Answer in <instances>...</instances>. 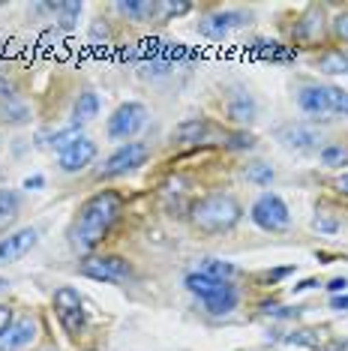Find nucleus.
Listing matches in <instances>:
<instances>
[{
  "label": "nucleus",
  "instance_id": "4",
  "mask_svg": "<svg viewBox=\"0 0 348 351\" xmlns=\"http://www.w3.org/2000/svg\"><path fill=\"white\" fill-rule=\"evenodd\" d=\"M145 123H147V108L141 106V102H123V106H117L114 114L108 117L105 132L112 141H123L126 145L132 135L145 130Z\"/></svg>",
  "mask_w": 348,
  "mask_h": 351
},
{
  "label": "nucleus",
  "instance_id": "2",
  "mask_svg": "<svg viewBox=\"0 0 348 351\" xmlns=\"http://www.w3.org/2000/svg\"><path fill=\"white\" fill-rule=\"evenodd\" d=\"M189 219H192V226L199 231H204V234L232 231L237 222L243 219V204L228 193H213V195H204L192 204Z\"/></svg>",
  "mask_w": 348,
  "mask_h": 351
},
{
  "label": "nucleus",
  "instance_id": "13",
  "mask_svg": "<svg viewBox=\"0 0 348 351\" xmlns=\"http://www.w3.org/2000/svg\"><path fill=\"white\" fill-rule=\"evenodd\" d=\"M34 339H36V322L30 315H25L10 327V333H6L3 339H0V351H21Z\"/></svg>",
  "mask_w": 348,
  "mask_h": 351
},
{
  "label": "nucleus",
  "instance_id": "12",
  "mask_svg": "<svg viewBox=\"0 0 348 351\" xmlns=\"http://www.w3.org/2000/svg\"><path fill=\"white\" fill-rule=\"evenodd\" d=\"M321 36H324V10L321 6H310V10L295 21V39L312 45V43H319Z\"/></svg>",
  "mask_w": 348,
  "mask_h": 351
},
{
  "label": "nucleus",
  "instance_id": "41",
  "mask_svg": "<svg viewBox=\"0 0 348 351\" xmlns=\"http://www.w3.org/2000/svg\"><path fill=\"white\" fill-rule=\"evenodd\" d=\"M334 189L339 195H348V174H339V178L334 180Z\"/></svg>",
  "mask_w": 348,
  "mask_h": 351
},
{
  "label": "nucleus",
  "instance_id": "24",
  "mask_svg": "<svg viewBox=\"0 0 348 351\" xmlns=\"http://www.w3.org/2000/svg\"><path fill=\"white\" fill-rule=\"evenodd\" d=\"M201 274H208L213 279H219V282H228L232 276H237V267L232 261H219V258H204L201 265Z\"/></svg>",
  "mask_w": 348,
  "mask_h": 351
},
{
  "label": "nucleus",
  "instance_id": "39",
  "mask_svg": "<svg viewBox=\"0 0 348 351\" xmlns=\"http://www.w3.org/2000/svg\"><path fill=\"white\" fill-rule=\"evenodd\" d=\"M10 99H12V84L0 75V102H10Z\"/></svg>",
  "mask_w": 348,
  "mask_h": 351
},
{
  "label": "nucleus",
  "instance_id": "19",
  "mask_svg": "<svg viewBox=\"0 0 348 351\" xmlns=\"http://www.w3.org/2000/svg\"><path fill=\"white\" fill-rule=\"evenodd\" d=\"M114 10L129 21H150L156 15V3L153 0H121L114 3Z\"/></svg>",
  "mask_w": 348,
  "mask_h": 351
},
{
  "label": "nucleus",
  "instance_id": "33",
  "mask_svg": "<svg viewBox=\"0 0 348 351\" xmlns=\"http://www.w3.org/2000/svg\"><path fill=\"white\" fill-rule=\"evenodd\" d=\"M286 342H291V346H310V348H319L321 346V337L315 330H297V333H291V337H286Z\"/></svg>",
  "mask_w": 348,
  "mask_h": 351
},
{
  "label": "nucleus",
  "instance_id": "40",
  "mask_svg": "<svg viewBox=\"0 0 348 351\" xmlns=\"http://www.w3.org/2000/svg\"><path fill=\"white\" fill-rule=\"evenodd\" d=\"M330 306L339 309V313H348V294H336V298L330 300Z\"/></svg>",
  "mask_w": 348,
  "mask_h": 351
},
{
  "label": "nucleus",
  "instance_id": "18",
  "mask_svg": "<svg viewBox=\"0 0 348 351\" xmlns=\"http://www.w3.org/2000/svg\"><path fill=\"white\" fill-rule=\"evenodd\" d=\"M252 54H256L258 60H271V63H291L297 58L295 49L279 45V43H267V39H261V43L252 45Z\"/></svg>",
  "mask_w": 348,
  "mask_h": 351
},
{
  "label": "nucleus",
  "instance_id": "21",
  "mask_svg": "<svg viewBox=\"0 0 348 351\" xmlns=\"http://www.w3.org/2000/svg\"><path fill=\"white\" fill-rule=\"evenodd\" d=\"M319 73L324 75H345L348 73V51H324L319 60H315Z\"/></svg>",
  "mask_w": 348,
  "mask_h": 351
},
{
  "label": "nucleus",
  "instance_id": "25",
  "mask_svg": "<svg viewBox=\"0 0 348 351\" xmlns=\"http://www.w3.org/2000/svg\"><path fill=\"white\" fill-rule=\"evenodd\" d=\"M27 117H30V111L21 106V102H3L0 106V123H10V126H15V123H27Z\"/></svg>",
  "mask_w": 348,
  "mask_h": 351
},
{
  "label": "nucleus",
  "instance_id": "9",
  "mask_svg": "<svg viewBox=\"0 0 348 351\" xmlns=\"http://www.w3.org/2000/svg\"><path fill=\"white\" fill-rule=\"evenodd\" d=\"M243 25H247V15H240V12H210L199 21V34L204 39H213V43H223L232 30Z\"/></svg>",
  "mask_w": 348,
  "mask_h": 351
},
{
  "label": "nucleus",
  "instance_id": "15",
  "mask_svg": "<svg viewBox=\"0 0 348 351\" xmlns=\"http://www.w3.org/2000/svg\"><path fill=\"white\" fill-rule=\"evenodd\" d=\"M225 114H228V121L232 123L247 126V123H252L258 117V106H256V99H252L249 93H237V97L228 99Z\"/></svg>",
  "mask_w": 348,
  "mask_h": 351
},
{
  "label": "nucleus",
  "instance_id": "44",
  "mask_svg": "<svg viewBox=\"0 0 348 351\" xmlns=\"http://www.w3.org/2000/svg\"><path fill=\"white\" fill-rule=\"evenodd\" d=\"M310 289H319V279H303L300 285H295V291H310Z\"/></svg>",
  "mask_w": 348,
  "mask_h": 351
},
{
  "label": "nucleus",
  "instance_id": "26",
  "mask_svg": "<svg viewBox=\"0 0 348 351\" xmlns=\"http://www.w3.org/2000/svg\"><path fill=\"white\" fill-rule=\"evenodd\" d=\"M78 138H84V135H82V126L75 123V126H69V130H63V132H54V138H51V147L58 150V154H66V150L73 147Z\"/></svg>",
  "mask_w": 348,
  "mask_h": 351
},
{
  "label": "nucleus",
  "instance_id": "35",
  "mask_svg": "<svg viewBox=\"0 0 348 351\" xmlns=\"http://www.w3.org/2000/svg\"><path fill=\"white\" fill-rule=\"evenodd\" d=\"M15 324V318H12V306H6V303H0V339L10 333V327Z\"/></svg>",
  "mask_w": 348,
  "mask_h": 351
},
{
  "label": "nucleus",
  "instance_id": "3",
  "mask_svg": "<svg viewBox=\"0 0 348 351\" xmlns=\"http://www.w3.org/2000/svg\"><path fill=\"white\" fill-rule=\"evenodd\" d=\"M249 219L256 222L261 231H286L291 226V213H288V204L282 202L276 193H261L256 198V204L249 207Z\"/></svg>",
  "mask_w": 348,
  "mask_h": 351
},
{
  "label": "nucleus",
  "instance_id": "11",
  "mask_svg": "<svg viewBox=\"0 0 348 351\" xmlns=\"http://www.w3.org/2000/svg\"><path fill=\"white\" fill-rule=\"evenodd\" d=\"M97 159V141H90L84 135V138H78L73 147L66 150V154H60V169L66 171V174H78V171H84L87 165Z\"/></svg>",
  "mask_w": 348,
  "mask_h": 351
},
{
  "label": "nucleus",
  "instance_id": "29",
  "mask_svg": "<svg viewBox=\"0 0 348 351\" xmlns=\"http://www.w3.org/2000/svg\"><path fill=\"white\" fill-rule=\"evenodd\" d=\"M21 207V198L12 193V189H0V222L3 219H12Z\"/></svg>",
  "mask_w": 348,
  "mask_h": 351
},
{
  "label": "nucleus",
  "instance_id": "36",
  "mask_svg": "<svg viewBox=\"0 0 348 351\" xmlns=\"http://www.w3.org/2000/svg\"><path fill=\"white\" fill-rule=\"evenodd\" d=\"M334 34H336V39H343V43H348V12L334 15Z\"/></svg>",
  "mask_w": 348,
  "mask_h": 351
},
{
  "label": "nucleus",
  "instance_id": "37",
  "mask_svg": "<svg viewBox=\"0 0 348 351\" xmlns=\"http://www.w3.org/2000/svg\"><path fill=\"white\" fill-rule=\"evenodd\" d=\"M99 36H102V43H108V27L102 25V21H93V27H90V45H99Z\"/></svg>",
  "mask_w": 348,
  "mask_h": 351
},
{
  "label": "nucleus",
  "instance_id": "10",
  "mask_svg": "<svg viewBox=\"0 0 348 351\" xmlns=\"http://www.w3.org/2000/svg\"><path fill=\"white\" fill-rule=\"evenodd\" d=\"M36 241H39L36 228H18L15 234L3 237V241H0V265H12V261L25 258L36 246Z\"/></svg>",
  "mask_w": 348,
  "mask_h": 351
},
{
  "label": "nucleus",
  "instance_id": "5",
  "mask_svg": "<svg viewBox=\"0 0 348 351\" xmlns=\"http://www.w3.org/2000/svg\"><path fill=\"white\" fill-rule=\"evenodd\" d=\"M78 274L93 279V282H123L132 274V267L121 255H87L78 265Z\"/></svg>",
  "mask_w": 348,
  "mask_h": 351
},
{
  "label": "nucleus",
  "instance_id": "45",
  "mask_svg": "<svg viewBox=\"0 0 348 351\" xmlns=\"http://www.w3.org/2000/svg\"><path fill=\"white\" fill-rule=\"evenodd\" d=\"M6 289H10V279H3V276H0V294H3Z\"/></svg>",
  "mask_w": 348,
  "mask_h": 351
},
{
  "label": "nucleus",
  "instance_id": "14",
  "mask_svg": "<svg viewBox=\"0 0 348 351\" xmlns=\"http://www.w3.org/2000/svg\"><path fill=\"white\" fill-rule=\"evenodd\" d=\"M297 106L303 108L310 117H324V114H330L327 93H324L321 84H306L303 90L297 93Z\"/></svg>",
  "mask_w": 348,
  "mask_h": 351
},
{
  "label": "nucleus",
  "instance_id": "30",
  "mask_svg": "<svg viewBox=\"0 0 348 351\" xmlns=\"http://www.w3.org/2000/svg\"><path fill=\"white\" fill-rule=\"evenodd\" d=\"M189 10H192V3H171V0H162V3H156V15H160V21H171L177 19V15H186Z\"/></svg>",
  "mask_w": 348,
  "mask_h": 351
},
{
  "label": "nucleus",
  "instance_id": "43",
  "mask_svg": "<svg viewBox=\"0 0 348 351\" xmlns=\"http://www.w3.org/2000/svg\"><path fill=\"white\" fill-rule=\"evenodd\" d=\"M39 186H45V178H42V174H34V178L25 180V189H39Z\"/></svg>",
  "mask_w": 348,
  "mask_h": 351
},
{
  "label": "nucleus",
  "instance_id": "23",
  "mask_svg": "<svg viewBox=\"0 0 348 351\" xmlns=\"http://www.w3.org/2000/svg\"><path fill=\"white\" fill-rule=\"evenodd\" d=\"M204 132H208V123L195 117V121L180 123L177 130H174V138L184 141V145H195V141H201V138H204Z\"/></svg>",
  "mask_w": 348,
  "mask_h": 351
},
{
  "label": "nucleus",
  "instance_id": "42",
  "mask_svg": "<svg viewBox=\"0 0 348 351\" xmlns=\"http://www.w3.org/2000/svg\"><path fill=\"white\" fill-rule=\"evenodd\" d=\"M291 270H295V267H279V270H273V274H267V282H279V279H286Z\"/></svg>",
  "mask_w": 348,
  "mask_h": 351
},
{
  "label": "nucleus",
  "instance_id": "27",
  "mask_svg": "<svg viewBox=\"0 0 348 351\" xmlns=\"http://www.w3.org/2000/svg\"><path fill=\"white\" fill-rule=\"evenodd\" d=\"M273 169L267 162H252V165H247V180L249 183H256V186H271L273 183Z\"/></svg>",
  "mask_w": 348,
  "mask_h": 351
},
{
  "label": "nucleus",
  "instance_id": "6",
  "mask_svg": "<svg viewBox=\"0 0 348 351\" xmlns=\"http://www.w3.org/2000/svg\"><path fill=\"white\" fill-rule=\"evenodd\" d=\"M54 313H58L63 330L69 333V337H78V333L84 330V322H87V313H84V300L82 294L75 289H69V285H63V289L54 291Z\"/></svg>",
  "mask_w": 348,
  "mask_h": 351
},
{
  "label": "nucleus",
  "instance_id": "38",
  "mask_svg": "<svg viewBox=\"0 0 348 351\" xmlns=\"http://www.w3.org/2000/svg\"><path fill=\"white\" fill-rule=\"evenodd\" d=\"M345 289H348V279H343V276H336L327 282V291H334V294H343Z\"/></svg>",
  "mask_w": 348,
  "mask_h": 351
},
{
  "label": "nucleus",
  "instance_id": "22",
  "mask_svg": "<svg viewBox=\"0 0 348 351\" xmlns=\"http://www.w3.org/2000/svg\"><path fill=\"white\" fill-rule=\"evenodd\" d=\"M82 10L84 6L78 0H63V3H51V12H58V27L60 30H73L82 19Z\"/></svg>",
  "mask_w": 348,
  "mask_h": 351
},
{
  "label": "nucleus",
  "instance_id": "20",
  "mask_svg": "<svg viewBox=\"0 0 348 351\" xmlns=\"http://www.w3.org/2000/svg\"><path fill=\"white\" fill-rule=\"evenodd\" d=\"M73 114H75V123H78V126H82V123H90L93 117H99V97H97L93 90L78 93V102H75Z\"/></svg>",
  "mask_w": 348,
  "mask_h": 351
},
{
  "label": "nucleus",
  "instance_id": "8",
  "mask_svg": "<svg viewBox=\"0 0 348 351\" xmlns=\"http://www.w3.org/2000/svg\"><path fill=\"white\" fill-rule=\"evenodd\" d=\"M276 135V141H279L282 147H288V150H312V147H319L321 145V132H319V126H312V123H282L279 130L273 132Z\"/></svg>",
  "mask_w": 348,
  "mask_h": 351
},
{
  "label": "nucleus",
  "instance_id": "34",
  "mask_svg": "<svg viewBox=\"0 0 348 351\" xmlns=\"http://www.w3.org/2000/svg\"><path fill=\"white\" fill-rule=\"evenodd\" d=\"M228 147H232V150H252V147H256V135H252V132L228 135Z\"/></svg>",
  "mask_w": 348,
  "mask_h": 351
},
{
  "label": "nucleus",
  "instance_id": "1",
  "mask_svg": "<svg viewBox=\"0 0 348 351\" xmlns=\"http://www.w3.org/2000/svg\"><path fill=\"white\" fill-rule=\"evenodd\" d=\"M123 213V195L117 189H99L78 207V217L69 226V243L82 252H90L108 237Z\"/></svg>",
  "mask_w": 348,
  "mask_h": 351
},
{
  "label": "nucleus",
  "instance_id": "17",
  "mask_svg": "<svg viewBox=\"0 0 348 351\" xmlns=\"http://www.w3.org/2000/svg\"><path fill=\"white\" fill-rule=\"evenodd\" d=\"M201 303H204V309H208L210 315H228V313H234V309H237V303H240V294H237V289L228 282L219 294H213V298L201 300Z\"/></svg>",
  "mask_w": 348,
  "mask_h": 351
},
{
  "label": "nucleus",
  "instance_id": "32",
  "mask_svg": "<svg viewBox=\"0 0 348 351\" xmlns=\"http://www.w3.org/2000/svg\"><path fill=\"white\" fill-rule=\"evenodd\" d=\"M345 156H348V150L339 147V145L321 147V162H324V165H345Z\"/></svg>",
  "mask_w": 348,
  "mask_h": 351
},
{
  "label": "nucleus",
  "instance_id": "31",
  "mask_svg": "<svg viewBox=\"0 0 348 351\" xmlns=\"http://www.w3.org/2000/svg\"><path fill=\"white\" fill-rule=\"evenodd\" d=\"M312 228L319 231V234H336V231H339V222H336V217H334L330 210H315Z\"/></svg>",
  "mask_w": 348,
  "mask_h": 351
},
{
  "label": "nucleus",
  "instance_id": "7",
  "mask_svg": "<svg viewBox=\"0 0 348 351\" xmlns=\"http://www.w3.org/2000/svg\"><path fill=\"white\" fill-rule=\"evenodd\" d=\"M147 154H150L147 145H141V141H126V145H121L105 162H102L99 174L102 178H121V174H129V171H136L147 162Z\"/></svg>",
  "mask_w": 348,
  "mask_h": 351
},
{
  "label": "nucleus",
  "instance_id": "28",
  "mask_svg": "<svg viewBox=\"0 0 348 351\" xmlns=\"http://www.w3.org/2000/svg\"><path fill=\"white\" fill-rule=\"evenodd\" d=\"M327 93V106H330V114H343L348 117V93L343 87H324Z\"/></svg>",
  "mask_w": 348,
  "mask_h": 351
},
{
  "label": "nucleus",
  "instance_id": "16",
  "mask_svg": "<svg viewBox=\"0 0 348 351\" xmlns=\"http://www.w3.org/2000/svg\"><path fill=\"white\" fill-rule=\"evenodd\" d=\"M184 285H186V291L195 294L199 300H208V298H213V294L223 291L228 282H219V279H213L208 274H201V270H195V274H186Z\"/></svg>",
  "mask_w": 348,
  "mask_h": 351
}]
</instances>
